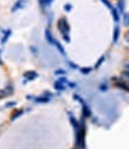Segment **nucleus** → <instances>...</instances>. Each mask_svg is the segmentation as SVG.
<instances>
[{"mask_svg": "<svg viewBox=\"0 0 129 149\" xmlns=\"http://www.w3.org/2000/svg\"><path fill=\"white\" fill-rule=\"evenodd\" d=\"M101 1L110 10V11H112L113 12V17H114V20L116 22V23H119V20H120V15H119V11L112 5V4H110V1H109V0H101Z\"/></svg>", "mask_w": 129, "mask_h": 149, "instance_id": "obj_2", "label": "nucleus"}, {"mask_svg": "<svg viewBox=\"0 0 129 149\" xmlns=\"http://www.w3.org/2000/svg\"><path fill=\"white\" fill-rule=\"evenodd\" d=\"M54 46H56V47L59 50V52H61L63 56H65V51H64V47H63V46H62V45H61V44H59L57 40H56V43H54Z\"/></svg>", "mask_w": 129, "mask_h": 149, "instance_id": "obj_15", "label": "nucleus"}, {"mask_svg": "<svg viewBox=\"0 0 129 149\" xmlns=\"http://www.w3.org/2000/svg\"><path fill=\"white\" fill-rule=\"evenodd\" d=\"M123 8H124V1L123 0H119V11L123 12Z\"/></svg>", "mask_w": 129, "mask_h": 149, "instance_id": "obj_18", "label": "nucleus"}, {"mask_svg": "<svg viewBox=\"0 0 129 149\" xmlns=\"http://www.w3.org/2000/svg\"><path fill=\"white\" fill-rule=\"evenodd\" d=\"M91 70H93L91 68H82L79 71H81L82 73H84V74H88V73H90V72H91Z\"/></svg>", "mask_w": 129, "mask_h": 149, "instance_id": "obj_17", "label": "nucleus"}, {"mask_svg": "<svg viewBox=\"0 0 129 149\" xmlns=\"http://www.w3.org/2000/svg\"><path fill=\"white\" fill-rule=\"evenodd\" d=\"M23 113H24V110L23 109H19V110H15L14 113L11 115V121H14V120H17L18 117H20L22 115H23Z\"/></svg>", "mask_w": 129, "mask_h": 149, "instance_id": "obj_11", "label": "nucleus"}, {"mask_svg": "<svg viewBox=\"0 0 129 149\" xmlns=\"http://www.w3.org/2000/svg\"><path fill=\"white\" fill-rule=\"evenodd\" d=\"M45 38H46L47 43L51 44V45H54V43H56V39L53 38V36H52V33L49 29H46V31H45Z\"/></svg>", "mask_w": 129, "mask_h": 149, "instance_id": "obj_8", "label": "nucleus"}, {"mask_svg": "<svg viewBox=\"0 0 129 149\" xmlns=\"http://www.w3.org/2000/svg\"><path fill=\"white\" fill-rule=\"evenodd\" d=\"M10 36H11V30H6L4 37L1 38V44H5V43L7 42V39H8V37H10Z\"/></svg>", "mask_w": 129, "mask_h": 149, "instance_id": "obj_12", "label": "nucleus"}, {"mask_svg": "<svg viewBox=\"0 0 129 149\" xmlns=\"http://www.w3.org/2000/svg\"><path fill=\"white\" fill-rule=\"evenodd\" d=\"M24 77L26 81H34L37 77H38V73L36 71H27L24 73Z\"/></svg>", "mask_w": 129, "mask_h": 149, "instance_id": "obj_6", "label": "nucleus"}, {"mask_svg": "<svg viewBox=\"0 0 129 149\" xmlns=\"http://www.w3.org/2000/svg\"><path fill=\"white\" fill-rule=\"evenodd\" d=\"M124 39H126V42H127V43H129V31L126 33V36H124Z\"/></svg>", "mask_w": 129, "mask_h": 149, "instance_id": "obj_24", "label": "nucleus"}, {"mask_svg": "<svg viewBox=\"0 0 129 149\" xmlns=\"http://www.w3.org/2000/svg\"><path fill=\"white\" fill-rule=\"evenodd\" d=\"M115 85H116L117 88H120V89H123L124 91H128V92H129V84H128L127 82H124L122 78H121L119 82L116 81V82H115Z\"/></svg>", "mask_w": 129, "mask_h": 149, "instance_id": "obj_7", "label": "nucleus"}, {"mask_svg": "<svg viewBox=\"0 0 129 149\" xmlns=\"http://www.w3.org/2000/svg\"><path fill=\"white\" fill-rule=\"evenodd\" d=\"M50 100H51V95L50 94H45V96H40V97H37L34 101L37 102V103H47V102H50Z\"/></svg>", "mask_w": 129, "mask_h": 149, "instance_id": "obj_10", "label": "nucleus"}, {"mask_svg": "<svg viewBox=\"0 0 129 149\" xmlns=\"http://www.w3.org/2000/svg\"><path fill=\"white\" fill-rule=\"evenodd\" d=\"M12 94H13L12 86H7V88H5V89H0V100L5 98V97H7V96H10V95H12Z\"/></svg>", "mask_w": 129, "mask_h": 149, "instance_id": "obj_4", "label": "nucleus"}, {"mask_svg": "<svg viewBox=\"0 0 129 149\" xmlns=\"http://www.w3.org/2000/svg\"><path fill=\"white\" fill-rule=\"evenodd\" d=\"M82 115H83V117H84V118H89V117H91V110H90V108H89L85 103H83Z\"/></svg>", "mask_w": 129, "mask_h": 149, "instance_id": "obj_9", "label": "nucleus"}, {"mask_svg": "<svg viewBox=\"0 0 129 149\" xmlns=\"http://www.w3.org/2000/svg\"><path fill=\"white\" fill-rule=\"evenodd\" d=\"M0 64H1V61H0Z\"/></svg>", "mask_w": 129, "mask_h": 149, "instance_id": "obj_27", "label": "nucleus"}, {"mask_svg": "<svg viewBox=\"0 0 129 149\" xmlns=\"http://www.w3.org/2000/svg\"><path fill=\"white\" fill-rule=\"evenodd\" d=\"M57 29H58V31L62 33L64 40H65L66 43H69V42H70V38H69L70 25H69V23H68V20H66V18H64V17H63V18H59L58 23H57Z\"/></svg>", "mask_w": 129, "mask_h": 149, "instance_id": "obj_1", "label": "nucleus"}, {"mask_svg": "<svg viewBox=\"0 0 129 149\" xmlns=\"http://www.w3.org/2000/svg\"><path fill=\"white\" fill-rule=\"evenodd\" d=\"M64 10H65V11H68V12H69V11H71V10H72L71 4H66V5L64 6Z\"/></svg>", "mask_w": 129, "mask_h": 149, "instance_id": "obj_20", "label": "nucleus"}, {"mask_svg": "<svg viewBox=\"0 0 129 149\" xmlns=\"http://www.w3.org/2000/svg\"><path fill=\"white\" fill-rule=\"evenodd\" d=\"M54 73H56V74H64V73H65V71H64V70H57Z\"/></svg>", "mask_w": 129, "mask_h": 149, "instance_id": "obj_22", "label": "nucleus"}, {"mask_svg": "<svg viewBox=\"0 0 129 149\" xmlns=\"http://www.w3.org/2000/svg\"><path fill=\"white\" fill-rule=\"evenodd\" d=\"M69 65H70V66H72V68H75V69L77 68V66H76L75 64H73V63H69Z\"/></svg>", "mask_w": 129, "mask_h": 149, "instance_id": "obj_25", "label": "nucleus"}, {"mask_svg": "<svg viewBox=\"0 0 129 149\" xmlns=\"http://www.w3.org/2000/svg\"><path fill=\"white\" fill-rule=\"evenodd\" d=\"M119 36H120V29L116 26V27H115V30H114V43H117Z\"/></svg>", "mask_w": 129, "mask_h": 149, "instance_id": "obj_14", "label": "nucleus"}, {"mask_svg": "<svg viewBox=\"0 0 129 149\" xmlns=\"http://www.w3.org/2000/svg\"><path fill=\"white\" fill-rule=\"evenodd\" d=\"M52 1H53V0H39V3H40L42 6H49Z\"/></svg>", "mask_w": 129, "mask_h": 149, "instance_id": "obj_16", "label": "nucleus"}, {"mask_svg": "<svg viewBox=\"0 0 129 149\" xmlns=\"http://www.w3.org/2000/svg\"><path fill=\"white\" fill-rule=\"evenodd\" d=\"M104 58H105V57H104V56H103V57H101V59H100V61L97 62V64L95 65V69H97V68H98V66H100V65H101V64L103 63V61H104Z\"/></svg>", "mask_w": 129, "mask_h": 149, "instance_id": "obj_19", "label": "nucleus"}, {"mask_svg": "<svg viewBox=\"0 0 129 149\" xmlns=\"http://www.w3.org/2000/svg\"><path fill=\"white\" fill-rule=\"evenodd\" d=\"M15 104H17L15 102H8V103L6 104V108H8V107H14Z\"/></svg>", "mask_w": 129, "mask_h": 149, "instance_id": "obj_21", "label": "nucleus"}, {"mask_svg": "<svg viewBox=\"0 0 129 149\" xmlns=\"http://www.w3.org/2000/svg\"><path fill=\"white\" fill-rule=\"evenodd\" d=\"M26 3H27V0H17L15 1V4H14V6L12 7V12H15V11H18V10H20V8H23L25 5H26Z\"/></svg>", "mask_w": 129, "mask_h": 149, "instance_id": "obj_5", "label": "nucleus"}, {"mask_svg": "<svg viewBox=\"0 0 129 149\" xmlns=\"http://www.w3.org/2000/svg\"><path fill=\"white\" fill-rule=\"evenodd\" d=\"M123 26L129 27V13L123 14Z\"/></svg>", "mask_w": 129, "mask_h": 149, "instance_id": "obj_13", "label": "nucleus"}, {"mask_svg": "<svg viewBox=\"0 0 129 149\" xmlns=\"http://www.w3.org/2000/svg\"><path fill=\"white\" fill-rule=\"evenodd\" d=\"M126 69H127V70H128V71H129V63H128V64H127V65H126Z\"/></svg>", "mask_w": 129, "mask_h": 149, "instance_id": "obj_26", "label": "nucleus"}, {"mask_svg": "<svg viewBox=\"0 0 129 149\" xmlns=\"http://www.w3.org/2000/svg\"><path fill=\"white\" fill-rule=\"evenodd\" d=\"M69 84V82L66 81V78H59V79H57L56 82H54V89L56 90H58V91H63V90H65V86Z\"/></svg>", "mask_w": 129, "mask_h": 149, "instance_id": "obj_3", "label": "nucleus"}, {"mask_svg": "<svg viewBox=\"0 0 129 149\" xmlns=\"http://www.w3.org/2000/svg\"><path fill=\"white\" fill-rule=\"evenodd\" d=\"M100 89H101L102 91H105V90H107V84H102V85H100Z\"/></svg>", "mask_w": 129, "mask_h": 149, "instance_id": "obj_23", "label": "nucleus"}]
</instances>
